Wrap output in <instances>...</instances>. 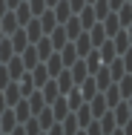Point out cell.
Instances as JSON below:
<instances>
[{
	"label": "cell",
	"instance_id": "2",
	"mask_svg": "<svg viewBox=\"0 0 132 135\" xmlns=\"http://www.w3.org/2000/svg\"><path fill=\"white\" fill-rule=\"evenodd\" d=\"M112 46H115V55H126V49H129V32L126 29H118L112 35Z\"/></svg>",
	"mask_w": 132,
	"mask_h": 135
},
{
	"label": "cell",
	"instance_id": "5",
	"mask_svg": "<svg viewBox=\"0 0 132 135\" xmlns=\"http://www.w3.org/2000/svg\"><path fill=\"white\" fill-rule=\"evenodd\" d=\"M60 129H63V135H75L80 129L78 127V118H75V112H66L63 118H60Z\"/></svg>",
	"mask_w": 132,
	"mask_h": 135
},
{
	"label": "cell",
	"instance_id": "6",
	"mask_svg": "<svg viewBox=\"0 0 132 135\" xmlns=\"http://www.w3.org/2000/svg\"><path fill=\"white\" fill-rule=\"evenodd\" d=\"M52 15H55V20H57V23H63L66 17H72L69 0H57V3H55V9H52Z\"/></svg>",
	"mask_w": 132,
	"mask_h": 135
},
{
	"label": "cell",
	"instance_id": "3",
	"mask_svg": "<svg viewBox=\"0 0 132 135\" xmlns=\"http://www.w3.org/2000/svg\"><path fill=\"white\" fill-rule=\"evenodd\" d=\"M6 72H9V78L12 81H17L23 72H26V66H23V60H20V55H12L9 60H6Z\"/></svg>",
	"mask_w": 132,
	"mask_h": 135
},
{
	"label": "cell",
	"instance_id": "10",
	"mask_svg": "<svg viewBox=\"0 0 132 135\" xmlns=\"http://www.w3.org/2000/svg\"><path fill=\"white\" fill-rule=\"evenodd\" d=\"M9 81H12V78H9V72H6V66L0 63V89H3V86H6Z\"/></svg>",
	"mask_w": 132,
	"mask_h": 135
},
{
	"label": "cell",
	"instance_id": "11",
	"mask_svg": "<svg viewBox=\"0 0 132 135\" xmlns=\"http://www.w3.org/2000/svg\"><path fill=\"white\" fill-rule=\"evenodd\" d=\"M0 40H3V29H0Z\"/></svg>",
	"mask_w": 132,
	"mask_h": 135
},
{
	"label": "cell",
	"instance_id": "4",
	"mask_svg": "<svg viewBox=\"0 0 132 135\" xmlns=\"http://www.w3.org/2000/svg\"><path fill=\"white\" fill-rule=\"evenodd\" d=\"M55 83H57V92H60V95H66V92L75 86V81H72V75H69V69H66V66L55 75Z\"/></svg>",
	"mask_w": 132,
	"mask_h": 135
},
{
	"label": "cell",
	"instance_id": "9",
	"mask_svg": "<svg viewBox=\"0 0 132 135\" xmlns=\"http://www.w3.org/2000/svg\"><path fill=\"white\" fill-rule=\"evenodd\" d=\"M43 9H46V0H29V12H32V17H37Z\"/></svg>",
	"mask_w": 132,
	"mask_h": 135
},
{
	"label": "cell",
	"instance_id": "8",
	"mask_svg": "<svg viewBox=\"0 0 132 135\" xmlns=\"http://www.w3.org/2000/svg\"><path fill=\"white\" fill-rule=\"evenodd\" d=\"M98 127H101V132H104V135H109L115 127H118V124H115V118H112V109H106L104 115L98 118Z\"/></svg>",
	"mask_w": 132,
	"mask_h": 135
},
{
	"label": "cell",
	"instance_id": "1",
	"mask_svg": "<svg viewBox=\"0 0 132 135\" xmlns=\"http://www.w3.org/2000/svg\"><path fill=\"white\" fill-rule=\"evenodd\" d=\"M112 118H115L118 127H126L129 124V98H124V101H118L112 107Z\"/></svg>",
	"mask_w": 132,
	"mask_h": 135
},
{
	"label": "cell",
	"instance_id": "7",
	"mask_svg": "<svg viewBox=\"0 0 132 135\" xmlns=\"http://www.w3.org/2000/svg\"><path fill=\"white\" fill-rule=\"evenodd\" d=\"M12 112H14V118H17V124H23L26 118H32V109H29V104H26V98H20L14 107H12Z\"/></svg>",
	"mask_w": 132,
	"mask_h": 135
},
{
	"label": "cell",
	"instance_id": "12",
	"mask_svg": "<svg viewBox=\"0 0 132 135\" xmlns=\"http://www.w3.org/2000/svg\"><path fill=\"white\" fill-rule=\"evenodd\" d=\"M0 135H3V129H0Z\"/></svg>",
	"mask_w": 132,
	"mask_h": 135
}]
</instances>
